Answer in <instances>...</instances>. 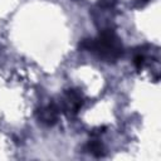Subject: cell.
Instances as JSON below:
<instances>
[{
  "label": "cell",
  "mask_w": 161,
  "mask_h": 161,
  "mask_svg": "<svg viewBox=\"0 0 161 161\" xmlns=\"http://www.w3.org/2000/svg\"><path fill=\"white\" fill-rule=\"evenodd\" d=\"M86 150L88 152H91L92 155H94L96 157H101L103 155V152H102L103 147H102L101 142H98V141H89L86 146Z\"/></svg>",
  "instance_id": "3957f363"
},
{
  "label": "cell",
  "mask_w": 161,
  "mask_h": 161,
  "mask_svg": "<svg viewBox=\"0 0 161 161\" xmlns=\"http://www.w3.org/2000/svg\"><path fill=\"white\" fill-rule=\"evenodd\" d=\"M57 114H58L57 107H55L54 104H52V106H49V107L42 109L40 114H39V119H40L44 125L50 126V125H54V123L57 122Z\"/></svg>",
  "instance_id": "7a4b0ae2"
},
{
  "label": "cell",
  "mask_w": 161,
  "mask_h": 161,
  "mask_svg": "<svg viewBox=\"0 0 161 161\" xmlns=\"http://www.w3.org/2000/svg\"><path fill=\"white\" fill-rule=\"evenodd\" d=\"M79 48L98 53V55L106 62H114L123 53V48L112 30L103 31L98 39L82 40L79 43Z\"/></svg>",
  "instance_id": "6da1fadb"
},
{
  "label": "cell",
  "mask_w": 161,
  "mask_h": 161,
  "mask_svg": "<svg viewBox=\"0 0 161 161\" xmlns=\"http://www.w3.org/2000/svg\"><path fill=\"white\" fill-rule=\"evenodd\" d=\"M133 64L137 69H141L145 64V57L142 54H136L135 58H133Z\"/></svg>",
  "instance_id": "277c9868"
},
{
  "label": "cell",
  "mask_w": 161,
  "mask_h": 161,
  "mask_svg": "<svg viewBox=\"0 0 161 161\" xmlns=\"http://www.w3.org/2000/svg\"><path fill=\"white\" fill-rule=\"evenodd\" d=\"M147 1H148V0H141V1H140V4H138V6H142V5H145Z\"/></svg>",
  "instance_id": "5b68a950"
}]
</instances>
